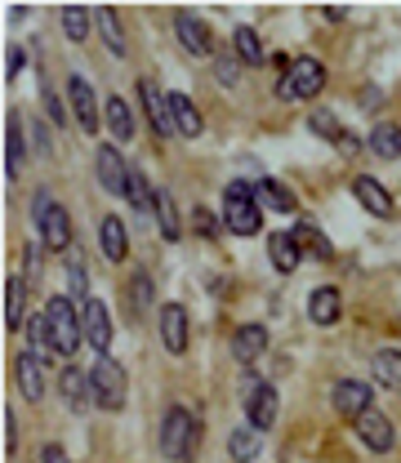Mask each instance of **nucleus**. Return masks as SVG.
I'll return each mask as SVG.
<instances>
[{"mask_svg": "<svg viewBox=\"0 0 401 463\" xmlns=\"http://www.w3.org/2000/svg\"><path fill=\"white\" fill-rule=\"evenodd\" d=\"M103 112H108V125H112V138H117V143H130L134 138V116H130V108H126V99L112 94Z\"/></svg>", "mask_w": 401, "mask_h": 463, "instance_id": "31", "label": "nucleus"}, {"mask_svg": "<svg viewBox=\"0 0 401 463\" xmlns=\"http://www.w3.org/2000/svg\"><path fill=\"white\" fill-rule=\"evenodd\" d=\"M94 165H99V183H103V192H112V197H126V192H130V161H126L112 143L99 147Z\"/></svg>", "mask_w": 401, "mask_h": 463, "instance_id": "7", "label": "nucleus"}, {"mask_svg": "<svg viewBox=\"0 0 401 463\" xmlns=\"http://www.w3.org/2000/svg\"><path fill=\"white\" fill-rule=\"evenodd\" d=\"M174 31H179L183 49H187V54H196V58H205V54L214 49V36H210L205 18H196V13H187V9H179V13H174Z\"/></svg>", "mask_w": 401, "mask_h": 463, "instance_id": "11", "label": "nucleus"}, {"mask_svg": "<svg viewBox=\"0 0 401 463\" xmlns=\"http://www.w3.org/2000/svg\"><path fill=\"white\" fill-rule=\"evenodd\" d=\"M99 31H103V40H108V49H112V58H126L130 54V45H126V31H121V18H117V9H99Z\"/></svg>", "mask_w": 401, "mask_h": 463, "instance_id": "27", "label": "nucleus"}, {"mask_svg": "<svg viewBox=\"0 0 401 463\" xmlns=\"http://www.w3.org/2000/svg\"><path fill=\"white\" fill-rule=\"evenodd\" d=\"M228 455H232V463H255L259 459V432L255 428H237L228 437Z\"/></svg>", "mask_w": 401, "mask_h": 463, "instance_id": "30", "label": "nucleus"}, {"mask_svg": "<svg viewBox=\"0 0 401 463\" xmlns=\"http://www.w3.org/2000/svg\"><path fill=\"white\" fill-rule=\"evenodd\" d=\"M370 147H375V156L397 161L401 156V125H375V129H370Z\"/></svg>", "mask_w": 401, "mask_h": 463, "instance_id": "32", "label": "nucleus"}, {"mask_svg": "<svg viewBox=\"0 0 401 463\" xmlns=\"http://www.w3.org/2000/svg\"><path fill=\"white\" fill-rule=\"evenodd\" d=\"M321 90H326V67H321V58H312V54L294 58V63L285 67L281 85H276V94H281L285 103H308V99H317Z\"/></svg>", "mask_w": 401, "mask_h": 463, "instance_id": "3", "label": "nucleus"}, {"mask_svg": "<svg viewBox=\"0 0 401 463\" xmlns=\"http://www.w3.org/2000/svg\"><path fill=\"white\" fill-rule=\"evenodd\" d=\"M330 401H335V410L348 415V419H362L366 410H375V406H370V383H366V379H339L335 392H330Z\"/></svg>", "mask_w": 401, "mask_h": 463, "instance_id": "8", "label": "nucleus"}, {"mask_svg": "<svg viewBox=\"0 0 401 463\" xmlns=\"http://www.w3.org/2000/svg\"><path fill=\"white\" fill-rule=\"evenodd\" d=\"M267 254H272V267H276L281 276H290V272L299 267V258H303L294 232H272V236H267Z\"/></svg>", "mask_w": 401, "mask_h": 463, "instance_id": "19", "label": "nucleus"}, {"mask_svg": "<svg viewBox=\"0 0 401 463\" xmlns=\"http://www.w3.org/2000/svg\"><path fill=\"white\" fill-rule=\"evenodd\" d=\"M40 463H67L63 446H45V450H40Z\"/></svg>", "mask_w": 401, "mask_h": 463, "instance_id": "44", "label": "nucleus"}, {"mask_svg": "<svg viewBox=\"0 0 401 463\" xmlns=\"http://www.w3.org/2000/svg\"><path fill=\"white\" fill-rule=\"evenodd\" d=\"M45 317H49L54 347H58L63 356H72V352L81 347V339H85V317H76V308H72L67 294H54V299L45 303Z\"/></svg>", "mask_w": 401, "mask_h": 463, "instance_id": "5", "label": "nucleus"}, {"mask_svg": "<svg viewBox=\"0 0 401 463\" xmlns=\"http://www.w3.org/2000/svg\"><path fill=\"white\" fill-rule=\"evenodd\" d=\"M255 197H259V205L276 210V214H290V210L299 205V197H294L285 183H276V179H259V183H255Z\"/></svg>", "mask_w": 401, "mask_h": 463, "instance_id": "22", "label": "nucleus"}, {"mask_svg": "<svg viewBox=\"0 0 401 463\" xmlns=\"http://www.w3.org/2000/svg\"><path fill=\"white\" fill-rule=\"evenodd\" d=\"M353 197H357L375 219H393V210H397L393 197H388V188H384L379 179H370V174H357V179H353Z\"/></svg>", "mask_w": 401, "mask_h": 463, "instance_id": "14", "label": "nucleus"}, {"mask_svg": "<svg viewBox=\"0 0 401 463\" xmlns=\"http://www.w3.org/2000/svg\"><path fill=\"white\" fill-rule=\"evenodd\" d=\"M85 339L99 347V356H108V347H112V312H108L103 299L85 303Z\"/></svg>", "mask_w": 401, "mask_h": 463, "instance_id": "16", "label": "nucleus"}, {"mask_svg": "<svg viewBox=\"0 0 401 463\" xmlns=\"http://www.w3.org/2000/svg\"><path fill=\"white\" fill-rule=\"evenodd\" d=\"M40 99H45V112H49V120H54V125H63V120H67V116H63V108H58V99H54L49 90H40Z\"/></svg>", "mask_w": 401, "mask_h": 463, "instance_id": "43", "label": "nucleus"}, {"mask_svg": "<svg viewBox=\"0 0 401 463\" xmlns=\"http://www.w3.org/2000/svg\"><path fill=\"white\" fill-rule=\"evenodd\" d=\"M223 228L237 232V236H255V232H264V205H259V197H255V188L250 183H228V192H223Z\"/></svg>", "mask_w": 401, "mask_h": 463, "instance_id": "1", "label": "nucleus"}, {"mask_svg": "<svg viewBox=\"0 0 401 463\" xmlns=\"http://www.w3.org/2000/svg\"><path fill=\"white\" fill-rule=\"evenodd\" d=\"M192 446H196V415L187 406H170L161 424V455L170 463H187Z\"/></svg>", "mask_w": 401, "mask_h": 463, "instance_id": "2", "label": "nucleus"}, {"mask_svg": "<svg viewBox=\"0 0 401 463\" xmlns=\"http://www.w3.org/2000/svg\"><path fill=\"white\" fill-rule=\"evenodd\" d=\"M22 170V116L9 112V125H4V179H18Z\"/></svg>", "mask_w": 401, "mask_h": 463, "instance_id": "23", "label": "nucleus"}, {"mask_svg": "<svg viewBox=\"0 0 401 463\" xmlns=\"http://www.w3.org/2000/svg\"><path fill=\"white\" fill-rule=\"evenodd\" d=\"M308 317H312V326H335V321L344 317L339 290H335V285H317V290L308 294Z\"/></svg>", "mask_w": 401, "mask_h": 463, "instance_id": "18", "label": "nucleus"}, {"mask_svg": "<svg viewBox=\"0 0 401 463\" xmlns=\"http://www.w3.org/2000/svg\"><path fill=\"white\" fill-rule=\"evenodd\" d=\"M45 361L36 356V352H22L18 361H13V374H18V392H22V401H31V406H40V397H45V370H40Z\"/></svg>", "mask_w": 401, "mask_h": 463, "instance_id": "15", "label": "nucleus"}, {"mask_svg": "<svg viewBox=\"0 0 401 463\" xmlns=\"http://www.w3.org/2000/svg\"><path fill=\"white\" fill-rule=\"evenodd\" d=\"M276 410H281V397L272 383H255L250 397H246V415H250V428L255 432H267L276 424Z\"/></svg>", "mask_w": 401, "mask_h": 463, "instance_id": "12", "label": "nucleus"}, {"mask_svg": "<svg viewBox=\"0 0 401 463\" xmlns=\"http://www.w3.org/2000/svg\"><path fill=\"white\" fill-rule=\"evenodd\" d=\"M27 339H31L27 352H36L40 361H45L49 352H58V347H54V335H49V317H31V321H27Z\"/></svg>", "mask_w": 401, "mask_h": 463, "instance_id": "33", "label": "nucleus"}, {"mask_svg": "<svg viewBox=\"0 0 401 463\" xmlns=\"http://www.w3.org/2000/svg\"><path fill=\"white\" fill-rule=\"evenodd\" d=\"M22 294H27V281L9 276L4 281V326L9 330H27V321H22Z\"/></svg>", "mask_w": 401, "mask_h": 463, "instance_id": "26", "label": "nucleus"}, {"mask_svg": "<svg viewBox=\"0 0 401 463\" xmlns=\"http://www.w3.org/2000/svg\"><path fill=\"white\" fill-rule=\"evenodd\" d=\"M63 31H67V40H85L90 36V9H81V4H67L63 9Z\"/></svg>", "mask_w": 401, "mask_h": 463, "instance_id": "35", "label": "nucleus"}, {"mask_svg": "<svg viewBox=\"0 0 401 463\" xmlns=\"http://www.w3.org/2000/svg\"><path fill=\"white\" fill-rule=\"evenodd\" d=\"M67 103H72V116H76L81 134H99V103H94V90H90L85 76L67 81Z\"/></svg>", "mask_w": 401, "mask_h": 463, "instance_id": "9", "label": "nucleus"}, {"mask_svg": "<svg viewBox=\"0 0 401 463\" xmlns=\"http://www.w3.org/2000/svg\"><path fill=\"white\" fill-rule=\"evenodd\" d=\"M99 245H103V254H108L112 263H126L130 240H126V223H121L117 214H108V219L99 223Z\"/></svg>", "mask_w": 401, "mask_h": 463, "instance_id": "21", "label": "nucleus"}, {"mask_svg": "<svg viewBox=\"0 0 401 463\" xmlns=\"http://www.w3.org/2000/svg\"><path fill=\"white\" fill-rule=\"evenodd\" d=\"M161 344L170 356H183L187 347V317H183V303H165L161 308Z\"/></svg>", "mask_w": 401, "mask_h": 463, "instance_id": "17", "label": "nucleus"}, {"mask_svg": "<svg viewBox=\"0 0 401 463\" xmlns=\"http://www.w3.org/2000/svg\"><path fill=\"white\" fill-rule=\"evenodd\" d=\"M321 13H326V22H339V18H344V4H326Z\"/></svg>", "mask_w": 401, "mask_h": 463, "instance_id": "45", "label": "nucleus"}, {"mask_svg": "<svg viewBox=\"0 0 401 463\" xmlns=\"http://www.w3.org/2000/svg\"><path fill=\"white\" fill-rule=\"evenodd\" d=\"M31 214H36V228H40V245L45 249H72V214L49 197V192H36V205H31Z\"/></svg>", "mask_w": 401, "mask_h": 463, "instance_id": "4", "label": "nucleus"}, {"mask_svg": "<svg viewBox=\"0 0 401 463\" xmlns=\"http://www.w3.org/2000/svg\"><path fill=\"white\" fill-rule=\"evenodd\" d=\"M4 455H18V424H13V410H4Z\"/></svg>", "mask_w": 401, "mask_h": 463, "instance_id": "40", "label": "nucleus"}, {"mask_svg": "<svg viewBox=\"0 0 401 463\" xmlns=\"http://www.w3.org/2000/svg\"><path fill=\"white\" fill-rule=\"evenodd\" d=\"M232 45H237V58L241 63H264V45H259V36H255V27H237V36H232Z\"/></svg>", "mask_w": 401, "mask_h": 463, "instance_id": "34", "label": "nucleus"}, {"mask_svg": "<svg viewBox=\"0 0 401 463\" xmlns=\"http://www.w3.org/2000/svg\"><path fill=\"white\" fill-rule=\"evenodd\" d=\"M357 437H362L366 450L388 455V450H393V424H388V415H384V410H366V415L357 419Z\"/></svg>", "mask_w": 401, "mask_h": 463, "instance_id": "13", "label": "nucleus"}, {"mask_svg": "<svg viewBox=\"0 0 401 463\" xmlns=\"http://www.w3.org/2000/svg\"><path fill=\"white\" fill-rule=\"evenodd\" d=\"M138 99H143V112H147V120H152V129H156V138H170V134H179L174 129V112H170V99L143 76L138 81Z\"/></svg>", "mask_w": 401, "mask_h": 463, "instance_id": "10", "label": "nucleus"}, {"mask_svg": "<svg viewBox=\"0 0 401 463\" xmlns=\"http://www.w3.org/2000/svg\"><path fill=\"white\" fill-rule=\"evenodd\" d=\"M67 285H72V294H76L81 303H90V272H85V258H81V254L67 258Z\"/></svg>", "mask_w": 401, "mask_h": 463, "instance_id": "36", "label": "nucleus"}, {"mask_svg": "<svg viewBox=\"0 0 401 463\" xmlns=\"http://www.w3.org/2000/svg\"><path fill=\"white\" fill-rule=\"evenodd\" d=\"M370 374H375V383L379 388H401V352L397 347H379L375 352V361H370Z\"/></svg>", "mask_w": 401, "mask_h": 463, "instance_id": "24", "label": "nucleus"}, {"mask_svg": "<svg viewBox=\"0 0 401 463\" xmlns=\"http://www.w3.org/2000/svg\"><path fill=\"white\" fill-rule=\"evenodd\" d=\"M308 125H312V134H321V138H344V134H339V120L330 112H312Z\"/></svg>", "mask_w": 401, "mask_h": 463, "instance_id": "39", "label": "nucleus"}, {"mask_svg": "<svg viewBox=\"0 0 401 463\" xmlns=\"http://www.w3.org/2000/svg\"><path fill=\"white\" fill-rule=\"evenodd\" d=\"M192 219H196V228H201V236H219V223H214V214H210L205 205H201V210H196Z\"/></svg>", "mask_w": 401, "mask_h": 463, "instance_id": "42", "label": "nucleus"}, {"mask_svg": "<svg viewBox=\"0 0 401 463\" xmlns=\"http://www.w3.org/2000/svg\"><path fill=\"white\" fill-rule=\"evenodd\" d=\"M294 240H299V249H312L317 258H330V240H321L312 223H299V228H294Z\"/></svg>", "mask_w": 401, "mask_h": 463, "instance_id": "37", "label": "nucleus"}, {"mask_svg": "<svg viewBox=\"0 0 401 463\" xmlns=\"http://www.w3.org/2000/svg\"><path fill=\"white\" fill-rule=\"evenodd\" d=\"M170 112H174V129H179L183 138H196V134L205 129V120H201L196 103H192L187 94H174V99H170Z\"/></svg>", "mask_w": 401, "mask_h": 463, "instance_id": "25", "label": "nucleus"}, {"mask_svg": "<svg viewBox=\"0 0 401 463\" xmlns=\"http://www.w3.org/2000/svg\"><path fill=\"white\" fill-rule=\"evenodd\" d=\"M4 54H9V58H4V81H13V76L22 72V58H27V54H22L18 45H13V49H4Z\"/></svg>", "mask_w": 401, "mask_h": 463, "instance_id": "41", "label": "nucleus"}, {"mask_svg": "<svg viewBox=\"0 0 401 463\" xmlns=\"http://www.w3.org/2000/svg\"><path fill=\"white\" fill-rule=\"evenodd\" d=\"M90 388H94V401L103 410H121L126 406V370L117 356H99L94 370H90Z\"/></svg>", "mask_w": 401, "mask_h": 463, "instance_id": "6", "label": "nucleus"}, {"mask_svg": "<svg viewBox=\"0 0 401 463\" xmlns=\"http://www.w3.org/2000/svg\"><path fill=\"white\" fill-rule=\"evenodd\" d=\"M264 347H267L264 326H241V330L232 335V356H237L241 365H255V361L264 356Z\"/></svg>", "mask_w": 401, "mask_h": 463, "instance_id": "20", "label": "nucleus"}, {"mask_svg": "<svg viewBox=\"0 0 401 463\" xmlns=\"http://www.w3.org/2000/svg\"><path fill=\"white\" fill-rule=\"evenodd\" d=\"M130 299H134V312H143V308L152 303V276H147V272H138L130 281Z\"/></svg>", "mask_w": 401, "mask_h": 463, "instance_id": "38", "label": "nucleus"}, {"mask_svg": "<svg viewBox=\"0 0 401 463\" xmlns=\"http://www.w3.org/2000/svg\"><path fill=\"white\" fill-rule=\"evenodd\" d=\"M156 223H161V236L165 240H179L183 236V223H179V205H174V197L161 188L156 192Z\"/></svg>", "mask_w": 401, "mask_h": 463, "instance_id": "28", "label": "nucleus"}, {"mask_svg": "<svg viewBox=\"0 0 401 463\" xmlns=\"http://www.w3.org/2000/svg\"><path fill=\"white\" fill-rule=\"evenodd\" d=\"M90 392H94V388H90V374L76 370V365H67V370H63V401H67L72 410H81V401H85Z\"/></svg>", "mask_w": 401, "mask_h": 463, "instance_id": "29", "label": "nucleus"}]
</instances>
